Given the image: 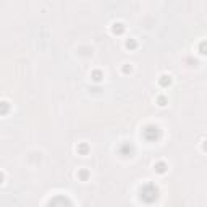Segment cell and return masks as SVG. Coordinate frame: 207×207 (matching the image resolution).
<instances>
[{
	"instance_id": "6da1fadb",
	"label": "cell",
	"mask_w": 207,
	"mask_h": 207,
	"mask_svg": "<svg viewBox=\"0 0 207 207\" xmlns=\"http://www.w3.org/2000/svg\"><path fill=\"white\" fill-rule=\"evenodd\" d=\"M157 193L159 191L152 183H147V185H144L141 188V199L144 202H147V204H150V202H154L157 199Z\"/></svg>"
},
{
	"instance_id": "7a4b0ae2",
	"label": "cell",
	"mask_w": 207,
	"mask_h": 207,
	"mask_svg": "<svg viewBox=\"0 0 207 207\" xmlns=\"http://www.w3.org/2000/svg\"><path fill=\"white\" fill-rule=\"evenodd\" d=\"M159 134H160V131H159L157 126H147L144 130V138L147 141H155L159 138Z\"/></svg>"
},
{
	"instance_id": "3957f363",
	"label": "cell",
	"mask_w": 207,
	"mask_h": 207,
	"mask_svg": "<svg viewBox=\"0 0 207 207\" xmlns=\"http://www.w3.org/2000/svg\"><path fill=\"white\" fill-rule=\"evenodd\" d=\"M49 207H71V202H70L66 197L58 196V197L52 199L50 204H49Z\"/></svg>"
},
{
	"instance_id": "277c9868",
	"label": "cell",
	"mask_w": 207,
	"mask_h": 207,
	"mask_svg": "<svg viewBox=\"0 0 207 207\" xmlns=\"http://www.w3.org/2000/svg\"><path fill=\"white\" fill-rule=\"evenodd\" d=\"M112 31L115 34H121L123 31H125V26H123L121 23H115V25L112 26Z\"/></svg>"
},
{
	"instance_id": "5b68a950",
	"label": "cell",
	"mask_w": 207,
	"mask_h": 207,
	"mask_svg": "<svg viewBox=\"0 0 207 207\" xmlns=\"http://www.w3.org/2000/svg\"><path fill=\"white\" fill-rule=\"evenodd\" d=\"M8 110H10V104L8 102H0V115L8 113Z\"/></svg>"
},
{
	"instance_id": "8992f818",
	"label": "cell",
	"mask_w": 207,
	"mask_h": 207,
	"mask_svg": "<svg viewBox=\"0 0 207 207\" xmlns=\"http://www.w3.org/2000/svg\"><path fill=\"white\" fill-rule=\"evenodd\" d=\"M159 83H160V86H164V87H167L172 83V79H170V76H167V74H164V76H160V79H159Z\"/></svg>"
},
{
	"instance_id": "52a82bcc",
	"label": "cell",
	"mask_w": 207,
	"mask_h": 207,
	"mask_svg": "<svg viewBox=\"0 0 207 207\" xmlns=\"http://www.w3.org/2000/svg\"><path fill=\"white\" fill-rule=\"evenodd\" d=\"M155 170H157L159 173H164L167 170V165L164 164V162H157V164H155Z\"/></svg>"
},
{
	"instance_id": "ba28073f",
	"label": "cell",
	"mask_w": 207,
	"mask_h": 207,
	"mask_svg": "<svg viewBox=\"0 0 207 207\" xmlns=\"http://www.w3.org/2000/svg\"><path fill=\"white\" fill-rule=\"evenodd\" d=\"M92 79H94V81H101V79H102V73H101V71H94V73H92Z\"/></svg>"
},
{
	"instance_id": "9c48e42d",
	"label": "cell",
	"mask_w": 207,
	"mask_h": 207,
	"mask_svg": "<svg viewBox=\"0 0 207 207\" xmlns=\"http://www.w3.org/2000/svg\"><path fill=\"white\" fill-rule=\"evenodd\" d=\"M128 152H131V146H128V144L121 146V154H123V155H126Z\"/></svg>"
},
{
	"instance_id": "30bf717a",
	"label": "cell",
	"mask_w": 207,
	"mask_h": 207,
	"mask_svg": "<svg viewBox=\"0 0 207 207\" xmlns=\"http://www.w3.org/2000/svg\"><path fill=\"white\" fill-rule=\"evenodd\" d=\"M138 44H136V41H133V39H130V41H126V47H128V49H134V47H136Z\"/></svg>"
},
{
	"instance_id": "8fae6325",
	"label": "cell",
	"mask_w": 207,
	"mask_h": 207,
	"mask_svg": "<svg viewBox=\"0 0 207 207\" xmlns=\"http://www.w3.org/2000/svg\"><path fill=\"white\" fill-rule=\"evenodd\" d=\"M87 175H89V173H87V170H81V172L78 173V176L81 178V180H86V178H87Z\"/></svg>"
},
{
	"instance_id": "7c38bea8",
	"label": "cell",
	"mask_w": 207,
	"mask_h": 207,
	"mask_svg": "<svg viewBox=\"0 0 207 207\" xmlns=\"http://www.w3.org/2000/svg\"><path fill=\"white\" fill-rule=\"evenodd\" d=\"M78 152H81V154H86L87 152V144H81L78 147Z\"/></svg>"
},
{
	"instance_id": "4fadbf2b",
	"label": "cell",
	"mask_w": 207,
	"mask_h": 207,
	"mask_svg": "<svg viewBox=\"0 0 207 207\" xmlns=\"http://www.w3.org/2000/svg\"><path fill=\"white\" fill-rule=\"evenodd\" d=\"M165 97H162V95H160V97H159V105H160V107H164L165 105Z\"/></svg>"
},
{
	"instance_id": "5bb4252c",
	"label": "cell",
	"mask_w": 207,
	"mask_h": 207,
	"mask_svg": "<svg viewBox=\"0 0 207 207\" xmlns=\"http://www.w3.org/2000/svg\"><path fill=\"white\" fill-rule=\"evenodd\" d=\"M128 71H131V66H128V65L123 66V73H128Z\"/></svg>"
},
{
	"instance_id": "9a60e30c",
	"label": "cell",
	"mask_w": 207,
	"mask_h": 207,
	"mask_svg": "<svg viewBox=\"0 0 207 207\" xmlns=\"http://www.w3.org/2000/svg\"><path fill=\"white\" fill-rule=\"evenodd\" d=\"M2 181H3V175L0 173V183H2Z\"/></svg>"
}]
</instances>
